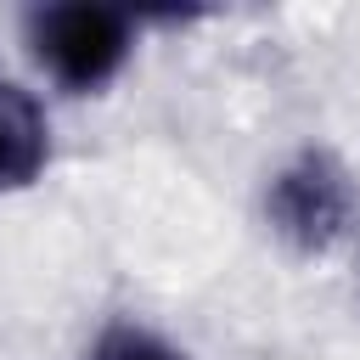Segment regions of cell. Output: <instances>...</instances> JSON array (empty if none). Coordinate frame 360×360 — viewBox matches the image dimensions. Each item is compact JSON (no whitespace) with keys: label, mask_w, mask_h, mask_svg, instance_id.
I'll use <instances>...</instances> for the list:
<instances>
[{"label":"cell","mask_w":360,"mask_h":360,"mask_svg":"<svg viewBox=\"0 0 360 360\" xmlns=\"http://www.w3.org/2000/svg\"><path fill=\"white\" fill-rule=\"evenodd\" d=\"M22 34H28V51L34 62L73 96L84 90H101L129 45H135V22L129 11L118 6H90V0H62V6H34L22 17Z\"/></svg>","instance_id":"cell-1"},{"label":"cell","mask_w":360,"mask_h":360,"mask_svg":"<svg viewBox=\"0 0 360 360\" xmlns=\"http://www.w3.org/2000/svg\"><path fill=\"white\" fill-rule=\"evenodd\" d=\"M264 214L270 225L292 242V248H326L343 236L349 214H354V186L338 169V158L326 152H298L264 191Z\"/></svg>","instance_id":"cell-2"},{"label":"cell","mask_w":360,"mask_h":360,"mask_svg":"<svg viewBox=\"0 0 360 360\" xmlns=\"http://www.w3.org/2000/svg\"><path fill=\"white\" fill-rule=\"evenodd\" d=\"M51 158V124L39 112V101L0 73V191H17L28 180H39Z\"/></svg>","instance_id":"cell-3"},{"label":"cell","mask_w":360,"mask_h":360,"mask_svg":"<svg viewBox=\"0 0 360 360\" xmlns=\"http://www.w3.org/2000/svg\"><path fill=\"white\" fill-rule=\"evenodd\" d=\"M90 360H186L180 349H169L163 338L141 332V326H107L90 349Z\"/></svg>","instance_id":"cell-4"}]
</instances>
